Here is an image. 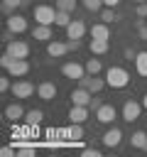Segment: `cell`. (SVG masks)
I'll use <instances>...</instances> for the list:
<instances>
[{"mask_svg":"<svg viewBox=\"0 0 147 157\" xmlns=\"http://www.w3.org/2000/svg\"><path fill=\"white\" fill-rule=\"evenodd\" d=\"M12 155V147H2V157H10Z\"/></svg>","mask_w":147,"mask_h":157,"instance_id":"f35d334b","label":"cell"},{"mask_svg":"<svg viewBox=\"0 0 147 157\" xmlns=\"http://www.w3.org/2000/svg\"><path fill=\"white\" fill-rule=\"evenodd\" d=\"M81 155H83V157H100V152H98V150H93V147H88V150H83Z\"/></svg>","mask_w":147,"mask_h":157,"instance_id":"d590c367","label":"cell"},{"mask_svg":"<svg viewBox=\"0 0 147 157\" xmlns=\"http://www.w3.org/2000/svg\"><path fill=\"white\" fill-rule=\"evenodd\" d=\"M120 140H123L120 128H110V130H105V135H103V145H105V147H118Z\"/></svg>","mask_w":147,"mask_h":157,"instance_id":"5bb4252c","label":"cell"},{"mask_svg":"<svg viewBox=\"0 0 147 157\" xmlns=\"http://www.w3.org/2000/svg\"><path fill=\"white\" fill-rule=\"evenodd\" d=\"M81 2L88 12H100L103 10V0H81Z\"/></svg>","mask_w":147,"mask_h":157,"instance_id":"4316f807","label":"cell"},{"mask_svg":"<svg viewBox=\"0 0 147 157\" xmlns=\"http://www.w3.org/2000/svg\"><path fill=\"white\" fill-rule=\"evenodd\" d=\"M96 120H98V123H105V125L113 123V120H115V105H113V103H103V105L96 110Z\"/></svg>","mask_w":147,"mask_h":157,"instance_id":"8fae6325","label":"cell"},{"mask_svg":"<svg viewBox=\"0 0 147 157\" xmlns=\"http://www.w3.org/2000/svg\"><path fill=\"white\" fill-rule=\"evenodd\" d=\"M17 155H20V157H34V150H32V147H20Z\"/></svg>","mask_w":147,"mask_h":157,"instance_id":"4dcf8cb0","label":"cell"},{"mask_svg":"<svg viewBox=\"0 0 147 157\" xmlns=\"http://www.w3.org/2000/svg\"><path fill=\"white\" fill-rule=\"evenodd\" d=\"M5 52H7L12 59H27V56H29V44H27V42H20V39H12V42H7Z\"/></svg>","mask_w":147,"mask_h":157,"instance_id":"3957f363","label":"cell"},{"mask_svg":"<svg viewBox=\"0 0 147 157\" xmlns=\"http://www.w3.org/2000/svg\"><path fill=\"white\" fill-rule=\"evenodd\" d=\"M78 86H83V88H88L91 93H98V91H103V86H108V81H103V78H98V74L96 76H83V78H78Z\"/></svg>","mask_w":147,"mask_h":157,"instance_id":"8992f818","label":"cell"},{"mask_svg":"<svg viewBox=\"0 0 147 157\" xmlns=\"http://www.w3.org/2000/svg\"><path fill=\"white\" fill-rule=\"evenodd\" d=\"M142 105H145V108H147V96H145V98H142Z\"/></svg>","mask_w":147,"mask_h":157,"instance_id":"60d3db41","label":"cell"},{"mask_svg":"<svg viewBox=\"0 0 147 157\" xmlns=\"http://www.w3.org/2000/svg\"><path fill=\"white\" fill-rule=\"evenodd\" d=\"M69 98H71V103H74V105H88V103H91V98H93V93H91L88 88L78 86V88H74V91L69 93Z\"/></svg>","mask_w":147,"mask_h":157,"instance_id":"ba28073f","label":"cell"},{"mask_svg":"<svg viewBox=\"0 0 147 157\" xmlns=\"http://www.w3.org/2000/svg\"><path fill=\"white\" fill-rule=\"evenodd\" d=\"M140 37H142V39H147V25H145V27H140Z\"/></svg>","mask_w":147,"mask_h":157,"instance_id":"ab89813d","label":"cell"},{"mask_svg":"<svg viewBox=\"0 0 147 157\" xmlns=\"http://www.w3.org/2000/svg\"><path fill=\"white\" fill-rule=\"evenodd\" d=\"M105 81H108L110 88H125V86L130 83V74H127L123 66H110V69L105 71Z\"/></svg>","mask_w":147,"mask_h":157,"instance_id":"6da1fadb","label":"cell"},{"mask_svg":"<svg viewBox=\"0 0 147 157\" xmlns=\"http://www.w3.org/2000/svg\"><path fill=\"white\" fill-rule=\"evenodd\" d=\"M10 76H15V78H20V76H27L29 74V61L27 59H12L10 61V66L5 69Z\"/></svg>","mask_w":147,"mask_h":157,"instance_id":"277c9868","label":"cell"},{"mask_svg":"<svg viewBox=\"0 0 147 157\" xmlns=\"http://www.w3.org/2000/svg\"><path fill=\"white\" fill-rule=\"evenodd\" d=\"M100 59H88L86 61V74H91V76H96V74H100Z\"/></svg>","mask_w":147,"mask_h":157,"instance_id":"d4e9b609","label":"cell"},{"mask_svg":"<svg viewBox=\"0 0 147 157\" xmlns=\"http://www.w3.org/2000/svg\"><path fill=\"white\" fill-rule=\"evenodd\" d=\"M76 7V0H56V10H66V12H71Z\"/></svg>","mask_w":147,"mask_h":157,"instance_id":"f1b7e54d","label":"cell"},{"mask_svg":"<svg viewBox=\"0 0 147 157\" xmlns=\"http://www.w3.org/2000/svg\"><path fill=\"white\" fill-rule=\"evenodd\" d=\"M88 49H91V54H105L108 52V39H91Z\"/></svg>","mask_w":147,"mask_h":157,"instance_id":"44dd1931","label":"cell"},{"mask_svg":"<svg viewBox=\"0 0 147 157\" xmlns=\"http://www.w3.org/2000/svg\"><path fill=\"white\" fill-rule=\"evenodd\" d=\"M10 93H12L15 98H29V96L34 93V86H32L29 81H15L12 88H10Z\"/></svg>","mask_w":147,"mask_h":157,"instance_id":"9c48e42d","label":"cell"},{"mask_svg":"<svg viewBox=\"0 0 147 157\" xmlns=\"http://www.w3.org/2000/svg\"><path fill=\"white\" fill-rule=\"evenodd\" d=\"M100 105H103V103H100L98 98H91V103H88V108H93V110H98Z\"/></svg>","mask_w":147,"mask_h":157,"instance_id":"8d00e7d4","label":"cell"},{"mask_svg":"<svg viewBox=\"0 0 147 157\" xmlns=\"http://www.w3.org/2000/svg\"><path fill=\"white\" fill-rule=\"evenodd\" d=\"M54 25H59V27H69L71 25V12H66V10H56V22Z\"/></svg>","mask_w":147,"mask_h":157,"instance_id":"603a6c76","label":"cell"},{"mask_svg":"<svg viewBox=\"0 0 147 157\" xmlns=\"http://www.w3.org/2000/svg\"><path fill=\"white\" fill-rule=\"evenodd\" d=\"M88 32H91V39H108V37H110L108 22H98V25H93Z\"/></svg>","mask_w":147,"mask_h":157,"instance_id":"d6986e66","label":"cell"},{"mask_svg":"<svg viewBox=\"0 0 147 157\" xmlns=\"http://www.w3.org/2000/svg\"><path fill=\"white\" fill-rule=\"evenodd\" d=\"M10 88H12L10 78H7V76H2V78H0V91H10Z\"/></svg>","mask_w":147,"mask_h":157,"instance_id":"1f68e13d","label":"cell"},{"mask_svg":"<svg viewBox=\"0 0 147 157\" xmlns=\"http://www.w3.org/2000/svg\"><path fill=\"white\" fill-rule=\"evenodd\" d=\"M132 2H145V0H132Z\"/></svg>","mask_w":147,"mask_h":157,"instance_id":"b9f144b4","label":"cell"},{"mask_svg":"<svg viewBox=\"0 0 147 157\" xmlns=\"http://www.w3.org/2000/svg\"><path fill=\"white\" fill-rule=\"evenodd\" d=\"M32 37H34L37 42H49V39H51V25H37V27L32 29Z\"/></svg>","mask_w":147,"mask_h":157,"instance_id":"ac0fdd59","label":"cell"},{"mask_svg":"<svg viewBox=\"0 0 147 157\" xmlns=\"http://www.w3.org/2000/svg\"><path fill=\"white\" fill-rule=\"evenodd\" d=\"M130 142H132V147H137V150H147V132H145V130H135L132 137H130Z\"/></svg>","mask_w":147,"mask_h":157,"instance_id":"ffe728a7","label":"cell"},{"mask_svg":"<svg viewBox=\"0 0 147 157\" xmlns=\"http://www.w3.org/2000/svg\"><path fill=\"white\" fill-rule=\"evenodd\" d=\"M88 105H74L71 103V110H69V120L71 123H86L88 120Z\"/></svg>","mask_w":147,"mask_h":157,"instance_id":"7c38bea8","label":"cell"},{"mask_svg":"<svg viewBox=\"0 0 147 157\" xmlns=\"http://www.w3.org/2000/svg\"><path fill=\"white\" fill-rule=\"evenodd\" d=\"M118 2H120V0H103V5H105V7H115Z\"/></svg>","mask_w":147,"mask_h":157,"instance_id":"74e56055","label":"cell"},{"mask_svg":"<svg viewBox=\"0 0 147 157\" xmlns=\"http://www.w3.org/2000/svg\"><path fill=\"white\" fill-rule=\"evenodd\" d=\"M22 5V0H2V7L5 10H15V7H20Z\"/></svg>","mask_w":147,"mask_h":157,"instance_id":"f546056e","label":"cell"},{"mask_svg":"<svg viewBox=\"0 0 147 157\" xmlns=\"http://www.w3.org/2000/svg\"><path fill=\"white\" fill-rule=\"evenodd\" d=\"M10 61H12V56H10L7 52H5V54L0 56V64H2V69H7V66H10Z\"/></svg>","mask_w":147,"mask_h":157,"instance_id":"e575fe53","label":"cell"},{"mask_svg":"<svg viewBox=\"0 0 147 157\" xmlns=\"http://www.w3.org/2000/svg\"><path fill=\"white\" fill-rule=\"evenodd\" d=\"M66 52H69V44H66V42H56V39H54V42L47 44V54H49V56H56V59H59V56H64Z\"/></svg>","mask_w":147,"mask_h":157,"instance_id":"2e32d148","label":"cell"},{"mask_svg":"<svg viewBox=\"0 0 147 157\" xmlns=\"http://www.w3.org/2000/svg\"><path fill=\"white\" fill-rule=\"evenodd\" d=\"M61 74H64L66 78L78 81V78H83V76H86V66H81V64H76V61H66V64L61 66Z\"/></svg>","mask_w":147,"mask_h":157,"instance_id":"5b68a950","label":"cell"},{"mask_svg":"<svg viewBox=\"0 0 147 157\" xmlns=\"http://www.w3.org/2000/svg\"><path fill=\"white\" fill-rule=\"evenodd\" d=\"M34 20H37V25H54L56 22V10L51 5H37L34 7Z\"/></svg>","mask_w":147,"mask_h":157,"instance_id":"7a4b0ae2","label":"cell"},{"mask_svg":"<svg viewBox=\"0 0 147 157\" xmlns=\"http://www.w3.org/2000/svg\"><path fill=\"white\" fill-rule=\"evenodd\" d=\"M135 12H137V17H147V2H140Z\"/></svg>","mask_w":147,"mask_h":157,"instance_id":"d6a6232c","label":"cell"},{"mask_svg":"<svg viewBox=\"0 0 147 157\" xmlns=\"http://www.w3.org/2000/svg\"><path fill=\"white\" fill-rule=\"evenodd\" d=\"M66 135L74 137V140H81V137H83V128H81V123H71V128L66 130Z\"/></svg>","mask_w":147,"mask_h":157,"instance_id":"484cf974","label":"cell"},{"mask_svg":"<svg viewBox=\"0 0 147 157\" xmlns=\"http://www.w3.org/2000/svg\"><path fill=\"white\" fill-rule=\"evenodd\" d=\"M135 69H137L140 76H147V52L135 54Z\"/></svg>","mask_w":147,"mask_h":157,"instance_id":"7402d4cb","label":"cell"},{"mask_svg":"<svg viewBox=\"0 0 147 157\" xmlns=\"http://www.w3.org/2000/svg\"><path fill=\"white\" fill-rule=\"evenodd\" d=\"M83 34H86V25L81 20H71V25L66 27V37L69 39H81Z\"/></svg>","mask_w":147,"mask_h":157,"instance_id":"4fadbf2b","label":"cell"},{"mask_svg":"<svg viewBox=\"0 0 147 157\" xmlns=\"http://www.w3.org/2000/svg\"><path fill=\"white\" fill-rule=\"evenodd\" d=\"M42 118H44V113H42L39 108H32V110H27V118H24V120H27L29 125H37V123H42Z\"/></svg>","mask_w":147,"mask_h":157,"instance_id":"cb8c5ba5","label":"cell"},{"mask_svg":"<svg viewBox=\"0 0 147 157\" xmlns=\"http://www.w3.org/2000/svg\"><path fill=\"white\" fill-rule=\"evenodd\" d=\"M22 115H27V113H24V108H22L20 103H10V105L5 108V120H10V123H17Z\"/></svg>","mask_w":147,"mask_h":157,"instance_id":"9a60e30c","label":"cell"},{"mask_svg":"<svg viewBox=\"0 0 147 157\" xmlns=\"http://www.w3.org/2000/svg\"><path fill=\"white\" fill-rule=\"evenodd\" d=\"M100 20H103V22H115L118 15H115L113 7H103V10H100Z\"/></svg>","mask_w":147,"mask_h":157,"instance_id":"83f0119b","label":"cell"},{"mask_svg":"<svg viewBox=\"0 0 147 157\" xmlns=\"http://www.w3.org/2000/svg\"><path fill=\"white\" fill-rule=\"evenodd\" d=\"M66 44H69V52H76V49H81V42H78V39H69Z\"/></svg>","mask_w":147,"mask_h":157,"instance_id":"836d02e7","label":"cell"},{"mask_svg":"<svg viewBox=\"0 0 147 157\" xmlns=\"http://www.w3.org/2000/svg\"><path fill=\"white\" fill-rule=\"evenodd\" d=\"M142 108H145V105H140V103H135V101H125V105H123V120H127V123L137 120Z\"/></svg>","mask_w":147,"mask_h":157,"instance_id":"30bf717a","label":"cell"},{"mask_svg":"<svg viewBox=\"0 0 147 157\" xmlns=\"http://www.w3.org/2000/svg\"><path fill=\"white\" fill-rule=\"evenodd\" d=\"M37 93H39V98H42V101H51V98L56 96V86H54L51 81H44V83H39V86H37Z\"/></svg>","mask_w":147,"mask_h":157,"instance_id":"e0dca14e","label":"cell"},{"mask_svg":"<svg viewBox=\"0 0 147 157\" xmlns=\"http://www.w3.org/2000/svg\"><path fill=\"white\" fill-rule=\"evenodd\" d=\"M5 27H7V32H12V34H22V32L27 29V20H24L22 15H10V17L5 20Z\"/></svg>","mask_w":147,"mask_h":157,"instance_id":"52a82bcc","label":"cell"}]
</instances>
